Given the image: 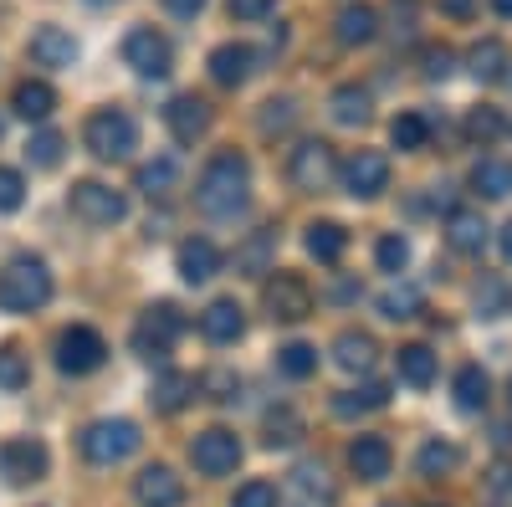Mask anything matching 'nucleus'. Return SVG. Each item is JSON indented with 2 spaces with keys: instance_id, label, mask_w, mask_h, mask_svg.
<instances>
[{
  "instance_id": "nucleus-1",
  "label": "nucleus",
  "mask_w": 512,
  "mask_h": 507,
  "mask_svg": "<svg viewBox=\"0 0 512 507\" xmlns=\"http://www.w3.org/2000/svg\"><path fill=\"white\" fill-rule=\"evenodd\" d=\"M195 205L205 210L210 221L241 216V210L251 205V164H246V154L221 149L216 159H210L200 169V180H195Z\"/></svg>"
},
{
  "instance_id": "nucleus-2",
  "label": "nucleus",
  "mask_w": 512,
  "mask_h": 507,
  "mask_svg": "<svg viewBox=\"0 0 512 507\" xmlns=\"http://www.w3.org/2000/svg\"><path fill=\"white\" fill-rule=\"evenodd\" d=\"M52 303V272L41 257H11L0 267V313H41Z\"/></svg>"
},
{
  "instance_id": "nucleus-3",
  "label": "nucleus",
  "mask_w": 512,
  "mask_h": 507,
  "mask_svg": "<svg viewBox=\"0 0 512 507\" xmlns=\"http://www.w3.org/2000/svg\"><path fill=\"white\" fill-rule=\"evenodd\" d=\"M77 446H82V456H88L93 467H118V461H128L144 446V436H139L134 420L108 415V420H93V426L77 436Z\"/></svg>"
},
{
  "instance_id": "nucleus-4",
  "label": "nucleus",
  "mask_w": 512,
  "mask_h": 507,
  "mask_svg": "<svg viewBox=\"0 0 512 507\" xmlns=\"http://www.w3.org/2000/svg\"><path fill=\"white\" fill-rule=\"evenodd\" d=\"M82 144L93 149V159H128L139 149V123L134 113H123V108H98L88 123H82Z\"/></svg>"
},
{
  "instance_id": "nucleus-5",
  "label": "nucleus",
  "mask_w": 512,
  "mask_h": 507,
  "mask_svg": "<svg viewBox=\"0 0 512 507\" xmlns=\"http://www.w3.org/2000/svg\"><path fill=\"white\" fill-rule=\"evenodd\" d=\"M180 333H185V318L175 303H154L144 308V318L134 323V349L144 359H169V349L180 344Z\"/></svg>"
},
{
  "instance_id": "nucleus-6",
  "label": "nucleus",
  "mask_w": 512,
  "mask_h": 507,
  "mask_svg": "<svg viewBox=\"0 0 512 507\" xmlns=\"http://www.w3.org/2000/svg\"><path fill=\"white\" fill-rule=\"evenodd\" d=\"M67 205H72V216L88 221V226H118V221L128 216L123 190H113V185H103V180H77L72 195H67Z\"/></svg>"
},
{
  "instance_id": "nucleus-7",
  "label": "nucleus",
  "mask_w": 512,
  "mask_h": 507,
  "mask_svg": "<svg viewBox=\"0 0 512 507\" xmlns=\"http://www.w3.org/2000/svg\"><path fill=\"white\" fill-rule=\"evenodd\" d=\"M262 308L272 323H303L313 313V287L297 272H272L262 287Z\"/></svg>"
},
{
  "instance_id": "nucleus-8",
  "label": "nucleus",
  "mask_w": 512,
  "mask_h": 507,
  "mask_svg": "<svg viewBox=\"0 0 512 507\" xmlns=\"http://www.w3.org/2000/svg\"><path fill=\"white\" fill-rule=\"evenodd\" d=\"M333 175H338V159H333V144H323V139H303L292 149V159H287V180L297 190H308V195L328 190Z\"/></svg>"
},
{
  "instance_id": "nucleus-9",
  "label": "nucleus",
  "mask_w": 512,
  "mask_h": 507,
  "mask_svg": "<svg viewBox=\"0 0 512 507\" xmlns=\"http://www.w3.org/2000/svg\"><path fill=\"white\" fill-rule=\"evenodd\" d=\"M123 62L134 67L139 77H169V67H175V47H169V36H159L154 26H134L123 36Z\"/></svg>"
},
{
  "instance_id": "nucleus-10",
  "label": "nucleus",
  "mask_w": 512,
  "mask_h": 507,
  "mask_svg": "<svg viewBox=\"0 0 512 507\" xmlns=\"http://www.w3.org/2000/svg\"><path fill=\"white\" fill-rule=\"evenodd\" d=\"M190 461H195L200 477H231V472L241 467V441H236V431H226V426L200 431V436L190 441Z\"/></svg>"
},
{
  "instance_id": "nucleus-11",
  "label": "nucleus",
  "mask_w": 512,
  "mask_h": 507,
  "mask_svg": "<svg viewBox=\"0 0 512 507\" xmlns=\"http://www.w3.org/2000/svg\"><path fill=\"white\" fill-rule=\"evenodd\" d=\"M47 467H52V451H47V441H36V436H16V441L0 446V477H6L11 487L41 482Z\"/></svg>"
},
{
  "instance_id": "nucleus-12",
  "label": "nucleus",
  "mask_w": 512,
  "mask_h": 507,
  "mask_svg": "<svg viewBox=\"0 0 512 507\" xmlns=\"http://www.w3.org/2000/svg\"><path fill=\"white\" fill-rule=\"evenodd\" d=\"M103 359H108V344H103L98 328H82V323H77V328H67V333L57 338V369L72 374V379L98 374Z\"/></svg>"
},
{
  "instance_id": "nucleus-13",
  "label": "nucleus",
  "mask_w": 512,
  "mask_h": 507,
  "mask_svg": "<svg viewBox=\"0 0 512 507\" xmlns=\"http://www.w3.org/2000/svg\"><path fill=\"white\" fill-rule=\"evenodd\" d=\"M338 180H344V190L354 200H374V195L390 190V159L374 154V149H359L344 169H338Z\"/></svg>"
},
{
  "instance_id": "nucleus-14",
  "label": "nucleus",
  "mask_w": 512,
  "mask_h": 507,
  "mask_svg": "<svg viewBox=\"0 0 512 507\" xmlns=\"http://www.w3.org/2000/svg\"><path fill=\"white\" fill-rule=\"evenodd\" d=\"M164 129L175 134L180 144H200V139L210 134V103L195 98V93L169 98V108H164Z\"/></svg>"
},
{
  "instance_id": "nucleus-15",
  "label": "nucleus",
  "mask_w": 512,
  "mask_h": 507,
  "mask_svg": "<svg viewBox=\"0 0 512 507\" xmlns=\"http://www.w3.org/2000/svg\"><path fill=\"white\" fill-rule=\"evenodd\" d=\"M200 333H205V344H216V349L241 344V333H246V313H241V303H236V298H216V303L200 313Z\"/></svg>"
},
{
  "instance_id": "nucleus-16",
  "label": "nucleus",
  "mask_w": 512,
  "mask_h": 507,
  "mask_svg": "<svg viewBox=\"0 0 512 507\" xmlns=\"http://www.w3.org/2000/svg\"><path fill=\"white\" fill-rule=\"evenodd\" d=\"M134 497L139 507H180L185 502V482L164 467V461H154V467H144L134 477Z\"/></svg>"
},
{
  "instance_id": "nucleus-17",
  "label": "nucleus",
  "mask_w": 512,
  "mask_h": 507,
  "mask_svg": "<svg viewBox=\"0 0 512 507\" xmlns=\"http://www.w3.org/2000/svg\"><path fill=\"white\" fill-rule=\"evenodd\" d=\"M26 52H31V62H36V67H72L82 47H77V36H72V31H62V26H36Z\"/></svg>"
},
{
  "instance_id": "nucleus-18",
  "label": "nucleus",
  "mask_w": 512,
  "mask_h": 507,
  "mask_svg": "<svg viewBox=\"0 0 512 507\" xmlns=\"http://www.w3.org/2000/svg\"><path fill=\"white\" fill-rule=\"evenodd\" d=\"M175 267H180V277H185L190 287H200V282H210V277L221 272V246L205 241V236H190V241H180V251H175Z\"/></svg>"
},
{
  "instance_id": "nucleus-19",
  "label": "nucleus",
  "mask_w": 512,
  "mask_h": 507,
  "mask_svg": "<svg viewBox=\"0 0 512 507\" xmlns=\"http://www.w3.org/2000/svg\"><path fill=\"white\" fill-rule=\"evenodd\" d=\"M251 72H256V52L241 47V41H221V47L210 52V82H216V88H241Z\"/></svg>"
},
{
  "instance_id": "nucleus-20",
  "label": "nucleus",
  "mask_w": 512,
  "mask_h": 507,
  "mask_svg": "<svg viewBox=\"0 0 512 507\" xmlns=\"http://www.w3.org/2000/svg\"><path fill=\"white\" fill-rule=\"evenodd\" d=\"M349 467L364 482H384V477H390V467H395V451H390V441H384V436H359L349 446Z\"/></svg>"
},
{
  "instance_id": "nucleus-21",
  "label": "nucleus",
  "mask_w": 512,
  "mask_h": 507,
  "mask_svg": "<svg viewBox=\"0 0 512 507\" xmlns=\"http://www.w3.org/2000/svg\"><path fill=\"white\" fill-rule=\"evenodd\" d=\"M195 374H185V369H169V374H159L154 379V390H149V400H154V410L159 415H180L190 400H195Z\"/></svg>"
},
{
  "instance_id": "nucleus-22",
  "label": "nucleus",
  "mask_w": 512,
  "mask_h": 507,
  "mask_svg": "<svg viewBox=\"0 0 512 507\" xmlns=\"http://www.w3.org/2000/svg\"><path fill=\"white\" fill-rule=\"evenodd\" d=\"M11 108H16V118H26V123H47V118H52V108H57L52 82H41V77H26V82H16Z\"/></svg>"
},
{
  "instance_id": "nucleus-23",
  "label": "nucleus",
  "mask_w": 512,
  "mask_h": 507,
  "mask_svg": "<svg viewBox=\"0 0 512 507\" xmlns=\"http://www.w3.org/2000/svg\"><path fill=\"white\" fill-rule=\"evenodd\" d=\"M374 359H379V344H374L369 333H359V328L338 333V344H333V364L344 369V374H369V369H374Z\"/></svg>"
},
{
  "instance_id": "nucleus-24",
  "label": "nucleus",
  "mask_w": 512,
  "mask_h": 507,
  "mask_svg": "<svg viewBox=\"0 0 512 507\" xmlns=\"http://www.w3.org/2000/svg\"><path fill=\"white\" fill-rule=\"evenodd\" d=\"M446 241H451V251H461V257H482L487 221L477 216V210H451L446 216Z\"/></svg>"
},
{
  "instance_id": "nucleus-25",
  "label": "nucleus",
  "mask_w": 512,
  "mask_h": 507,
  "mask_svg": "<svg viewBox=\"0 0 512 507\" xmlns=\"http://www.w3.org/2000/svg\"><path fill=\"white\" fill-rule=\"evenodd\" d=\"M333 36H338V47H369V41L379 36V11L374 6H344Z\"/></svg>"
},
{
  "instance_id": "nucleus-26",
  "label": "nucleus",
  "mask_w": 512,
  "mask_h": 507,
  "mask_svg": "<svg viewBox=\"0 0 512 507\" xmlns=\"http://www.w3.org/2000/svg\"><path fill=\"white\" fill-rule=\"evenodd\" d=\"M395 374L405 379L410 390H431V385H436V354L425 349V344H405V349L395 354Z\"/></svg>"
},
{
  "instance_id": "nucleus-27",
  "label": "nucleus",
  "mask_w": 512,
  "mask_h": 507,
  "mask_svg": "<svg viewBox=\"0 0 512 507\" xmlns=\"http://www.w3.org/2000/svg\"><path fill=\"white\" fill-rule=\"evenodd\" d=\"M303 246H308V257H318V262H338L349 251V231L338 226V221H313L308 226V236H303Z\"/></svg>"
},
{
  "instance_id": "nucleus-28",
  "label": "nucleus",
  "mask_w": 512,
  "mask_h": 507,
  "mask_svg": "<svg viewBox=\"0 0 512 507\" xmlns=\"http://www.w3.org/2000/svg\"><path fill=\"white\" fill-rule=\"evenodd\" d=\"M292 497H297V507H328L333 502L328 472L318 467V461H303V467L292 472Z\"/></svg>"
},
{
  "instance_id": "nucleus-29",
  "label": "nucleus",
  "mask_w": 512,
  "mask_h": 507,
  "mask_svg": "<svg viewBox=\"0 0 512 507\" xmlns=\"http://www.w3.org/2000/svg\"><path fill=\"white\" fill-rule=\"evenodd\" d=\"M466 67H472V77H477V82H502V77H507V67H512V57H507V47H502L497 36H487V41H477V47H472Z\"/></svg>"
},
{
  "instance_id": "nucleus-30",
  "label": "nucleus",
  "mask_w": 512,
  "mask_h": 507,
  "mask_svg": "<svg viewBox=\"0 0 512 507\" xmlns=\"http://www.w3.org/2000/svg\"><path fill=\"white\" fill-rule=\"evenodd\" d=\"M272 251H277V231L272 226H262L241 251H236V272L241 277H262V272H272Z\"/></svg>"
},
{
  "instance_id": "nucleus-31",
  "label": "nucleus",
  "mask_w": 512,
  "mask_h": 507,
  "mask_svg": "<svg viewBox=\"0 0 512 507\" xmlns=\"http://www.w3.org/2000/svg\"><path fill=\"white\" fill-rule=\"evenodd\" d=\"M472 190H477L482 200H502V195H512V164H507V159H477V169H472Z\"/></svg>"
},
{
  "instance_id": "nucleus-32",
  "label": "nucleus",
  "mask_w": 512,
  "mask_h": 507,
  "mask_svg": "<svg viewBox=\"0 0 512 507\" xmlns=\"http://www.w3.org/2000/svg\"><path fill=\"white\" fill-rule=\"evenodd\" d=\"M328 113H333V123H344V129H359V123H369V93L349 82V88H338L328 98Z\"/></svg>"
},
{
  "instance_id": "nucleus-33",
  "label": "nucleus",
  "mask_w": 512,
  "mask_h": 507,
  "mask_svg": "<svg viewBox=\"0 0 512 507\" xmlns=\"http://www.w3.org/2000/svg\"><path fill=\"white\" fill-rule=\"evenodd\" d=\"M384 405H390V390H384V385H359V390H344V395H338L333 400V415H369V410H384Z\"/></svg>"
},
{
  "instance_id": "nucleus-34",
  "label": "nucleus",
  "mask_w": 512,
  "mask_h": 507,
  "mask_svg": "<svg viewBox=\"0 0 512 507\" xmlns=\"http://www.w3.org/2000/svg\"><path fill=\"white\" fill-rule=\"evenodd\" d=\"M297 436H303V420H297V410L292 405H277V410H267V420H262V441L277 451V446H292Z\"/></svg>"
},
{
  "instance_id": "nucleus-35",
  "label": "nucleus",
  "mask_w": 512,
  "mask_h": 507,
  "mask_svg": "<svg viewBox=\"0 0 512 507\" xmlns=\"http://www.w3.org/2000/svg\"><path fill=\"white\" fill-rule=\"evenodd\" d=\"M175 180H180V164L169 159V154L139 164V190H144L149 200H154V195H169V190H175Z\"/></svg>"
},
{
  "instance_id": "nucleus-36",
  "label": "nucleus",
  "mask_w": 512,
  "mask_h": 507,
  "mask_svg": "<svg viewBox=\"0 0 512 507\" xmlns=\"http://www.w3.org/2000/svg\"><path fill=\"white\" fill-rule=\"evenodd\" d=\"M379 313L390 318V323H410V318H420V292H415L410 282H395L390 292H379Z\"/></svg>"
},
{
  "instance_id": "nucleus-37",
  "label": "nucleus",
  "mask_w": 512,
  "mask_h": 507,
  "mask_svg": "<svg viewBox=\"0 0 512 507\" xmlns=\"http://www.w3.org/2000/svg\"><path fill=\"white\" fill-rule=\"evenodd\" d=\"M425 139H431V123H425L420 113H400V118L390 123V144H395V149H405V154L425 149Z\"/></svg>"
},
{
  "instance_id": "nucleus-38",
  "label": "nucleus",
  "mask_w": 512,
  "mask_h": 507,
  "mask_svg": "<svg viewBox=\"0 0 512 507\" xmlns=\"http://www.w3.org/2000/svg\"><path fill=\"white\" fill-rule=\"evenodd\" d=\"M456 405L461 410H487V374L477 364H466L456 374Z\"/></svg>"
},
{
  "instance_id": "nucleus-39",
  "label": "nucleus",
  "mask_w": 512,
  "mask_h": 507,
  "mask_svg": "<svg viewBox=\"0 0 512 507\" xmlns=\"http://www.w3.org/2000/svg\"><path fill=\"white\" fill-rule=\"evenodd\" d=\"M456 461H461V451L451 441H425L420 456H415V467H420V477H441V472L456 467Z\"/></svg>"
},
{
  "instance_id": "nucleus-40",
  "label": "nucleus",
  "mask_w": 512,
  "mask_h": 507,
  "mask_svg": "<svg viewBox=\"0 0 512 507\" xmlns=\"http://www.w3.org/2000/svg\"><path fill=\"white\" fill-rule=\"evenodd\" d=\"M277 369L287 379H308L318 369V349L313 344H287V349H277Z\"/></svg>"
},
{
  "instance_id": "nucleus-41",
  "label": "nucleus",
  "mask_w": 512,
  "mask_h": 507,
  "mask_svg": "<svg viewBox=\"0 0 512 507\" xmlns=\"http://www.w3.org/2000/svg\"><path fill=\"white\" fill-rule=\"evenodd\" d=\"M26 385H31V364L16 344H6L0 349V390H26Z\"/></svg>"
},
{
  "instance_id": "nucleus-42",
  "label": "nucleus",
  "mask_w": 512,
  "mask_h": 507,
  "mask_svg": "<svg viewBox=\"0 0 512 507\" xmlns=\"http://www.w3.org/2000/svg\"><path fill=\"white\" fill-rule=\"evenodd\" d=\"M26 159H31L36 169H57V164H62V134H57V129H41V134H31Z\"/></svg>"
},
{
  "instance_id": "nucleus-43",
  "label": "nucleus",
  "mask_w": 512,
  "mask_h": 507,
  "mask_svg": "<svg viewBox=\"0 0 512 507\" xmlns=\"http://www.w3.org/2000/svg\"><path fill=\"white\" fill-rule=\"evenodd\" d=\"M21 200H26V180H21V169L0 164V216H11V210H21Z\"/></svg>"
},
{
  "instance_id": "nucleus-44",
  "label": "nucleus",
  "mask_w": 512,
  "mask_h": 507,
  "mask_svg": "<svg viewBox=\"0 0 512 507\" xmlns=\"http://www.w3.org/2000/svg\"><path fill=\"white\" fill-rule=\"evenodd\" d=\"M374 262H379L384 272H405V262H410V241H405V236H384V241L374 246Z\"/></svg>"
},
{
  "instance_id": "nucleus-45",
  "label": "nucleus",
  "mask_w": 512,
  "mask_h": 507,
  "mask_svg": "<svg viewBox=\"0 0 512 507\" xmlns=\"http://www.w3.org/2000/svg\"><path fill=\"white\" fill-rule=\"evenodd\" d=\"M267 113H262V134H282V129H292V118H297V108H292V98H272V103H262Z\"/></svg>"
},
{
  "instance_id": "nucleus-46",
  "label": "nucleus",
  "mask_w": 512,
  "mask_h": 507,
  "mask_svg": "<svg viewBox=\"0 0 512 507\" xmlns=\"http://www.w3.org/2000/svg\"><path fill=\"white\" fill-rule=\"evenodd\" d=\"M282 497H277V487L272 482H246L241 492H236V502L231 507H277Z\"/></svg>"
},
{
  "instance_id": "nucleus-47",
  "label": "nucleus",
  "mask_w": 512,
  "mask_h": 507,
  "mask_svg": "<svg viewBox=\"0 0 512 507\" xmlns=\"http://www.w3.org/2000/svg\"><path fill=\"white\" fill-rule=\"evenodd\" d=\"M466 129H472V139H497L507 123H502V113H492V108H477L472 118H466Z\"/></svg>"
},
{
  "instance_id": "nucleus-48",
  "label": "nucleus",
  "mask_w": 512,
  "mask_h": 507,
  "mask_svg": "<svg viewBox=\"0 0 512 507\" xmlns=\"http://www.w3.org/2000/svg\"><path fill=\"white\" fill-rule=\"evenodd\" d=\"M272 6L277 0H231V16L236 21H262V16H272Z\"/></svg>"
},
{
  "instance_id": "nucleus-49",
  "label": "nucleus",
  "mask_w": 512,
  "mask_h": 507,
  "mask_svg": "<svg viewBox=\"0 0 512 507\" xmlns=\"http://www.w3.org/2000/svg\"><path fill=\"white\" fill-rule=\"evenodd\" d=\"M451 62H456V57H451L446 47H431V52H425V77H431V82H436V77H451Z\"/></svg>"
},
{
  "instance_id": "nucleus-50",
  "label": "nucleus",
  "mask_w": 512,
  "mask_h": 507,
  "mask_svg": "<svg viewBox=\"0 0 512 507\" xmlns=\"http://www.w3.org/2000/svg\"><path fill=\"white\" fill-rule=\"evenodd\" d=\"M164 11L180 16V21H195V16L205 11V0H164Z\"/></svg>"
},
{
  "instance_id": "nucleus-51",
  "label": "nucleus",
  "mask_w": 512,
  "mask_h": 507,
  "mask_svg": "<svg viewBox=\"0 0 512 507\" xmlns=\"http://www.w3.org/2000/svg\"><path fill=\"white\" fill-rule=\"evenodd\" d=\"M441 11H446V16H472L477 0H441Z\"/></svg>"
},
{
  "instance_id": "nucleus-52",
  "label": "nucleus",
  "mask_w": 512,
  "mask_h": 507,
  "mask_svg": "<svg viewBox=\"0 0 512 507\" xmlns=\"http://www.w3.org/2000/svg\"><path fill=\"white\" fill-rule=\"evenodd\" d=\"M497 246H502V262H512V221L502 226V236H497Z\"/></svg>"
},
{
  "instance_id": "nucleus-53",
  "label": "nucleus",
  "mask_w": 512,
  "mask_h": 507,
  "mask_svg": "<svg viewBox=\"0 0 512 507\" xmlns=\"http://www.w3.org/2000/svg\"><path fill=\"white\" fill-rule=\"evenodd\" d=\"M492 11H497V16H507V21H512V0H492Z\"/></svg>"
},
{
  "instance_id": "nucleus-54",
  "label": "nucleus",
  "mask_w": 512,
  "mask_h": 507,
  "mask_svg": "<svg viewBox=\"0 0 512 507\" xmlns=\"http://www.w3.org/2000/svg\"><path fill=\"white\" fill-rule=\"evenodd\" d=\"M0 139H6V113H0Z\"/></svg>"
},
{
  "instance_id": "nucleus-55",
  "label": "nucleus",
  "mask_w": 512,
  "mask_h": 507,
  "mask_svg": "<svg viewBox=\"0 0 512 507\" xmlns=\"http://www.w3.org/2000/svg\"><path fill=\"white\" fill-rule=\"evenodd\" d=\"M93 6H113V0H93Z\"/></svg>"
},
{
  "instance_id": "nucleus-56",
  "label": "nucleus",
  "mask_w": 512,
  "mask_h": 507,
  "mask_svg": "<svg viewBox=\"0 0 512 507\" xmlns=\"http://www.w3.org/2000/svg\"><path fill=\"white\" fill-rule=\"evenodd\" d=\"M507 400H512V385H507Z\"/></svg>"
}]
</instances>
